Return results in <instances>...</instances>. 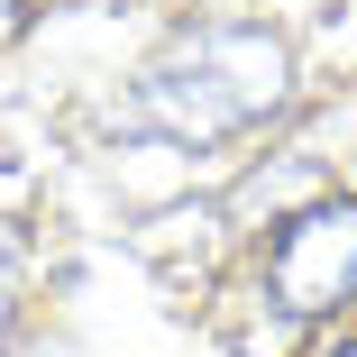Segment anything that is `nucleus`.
Returning <instances> with one entry per match:
<instances>
[{
    "label": "nucleus",
    "instance_id": "nucleus-2",
    "mask_svg": "<svg viewBox=\"0 0 357 357\" xmlns=\"http://www.w3.org/2000/svg\"><path fill=\"white\" fill-rule=\"evenodd\" d=\"M266 294L284 312H303V321L357 303V202H312V211H294V220L275 229Z\"/></svg>",
    "mask_w": 357,
    "mask_h": 357
},
{
    "label": "nucleus",
    "instance_id": "nucleus-3",
    "mask_svg": "<svg viewBox=\"0 0 357 357\" xmlns=\"http://www.w3.org/2000/svg\"><path fill=\"white\" fill-rule=\"evenodd\" d=\"M19 275H28V238L0 220V330H10V294H19Z\"/></svg>",
    "mask_w": 357,
    "mask_h": 357
},
{
    "label": "nucleus",
    "instance_id": "nucleus-1",
    "mask_svg": "<svg viewBox=\"0 0 357 357\" xmlns=\"http://www.w3.org/2000/svg\"><path fill=\"white\" fill-rule=\"evenodd\" d=\"M294 101V55L266 28H183L165 37V55L128 83L119 128L128 137H165V147H220V137H248L257 119H275Z\"/></svg>",
    "mask_w": 357,
    "mask_h": 357
}]
</instances>
